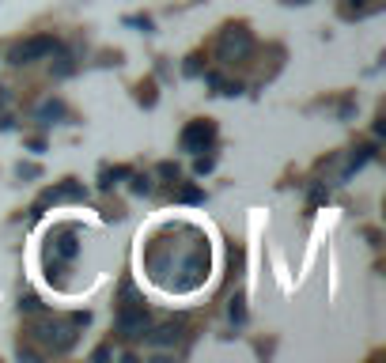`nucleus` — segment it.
I'll return each mask as SVG.
<instances>
[{"mask_svg": "<svg viewBox=\"0 0 386 363\" xmlns=\"http://www.w3.org/2000/svg\"><path fill=\"white\" fill-rule=\"evenodd\" d=\"M144 340H148L152 348H167V345H178V340H182V325L167 322V325H159L156 333H144Z\"/></svg>", "mask_w": 386, "mask_h": 363, "instance_id": "6", "label": "nucleus"}, {"mask_svg": "<svg viewBox=\"0 0 386 363\" xmlns=\"http://www.w3.org/2000/svg\"><path fill=\"white\" fill-rule=\"evenodd\" d=\"M159 174H163V178H178V167H174V163H163Z\"/></svg>", "mask_w": 386, "mask_h": 363, "instance_id": "15", "label": "nucleus"}, {"mask_svg": "<svg viewBox=\"0 0 386 363\" xmlns=\"http://www.w3.org/2000/svg\"><path fill=\"white\" fill-rule=\"evenodd\" d=\"M19 311H27V314H38V311H42V303L35 299V295H27V299L19 303Z\"/></svg>", "mask_w": 386, "mask_h": 363, "instance_id": "13", "label": "nucleus"}, {"mask_svg": "<svg viewBox=\"0 0 386 363\" xmlns=\"http://www.w3.org/2000/svg\"><path fill=\"white\" fill-rule=\"evenodd\" d=\"M300 4H303V0H300Z\"/></svg>", "mask_w": 386, "mask_h": 363, "instance_id": "18", "label": "nucleus"}, {"mask_svg": "<svg viewBox=\"0 0 386 363\" xmlns=\"http://www.w3.org/2000/svg\"><path fill=\"white\" fill-rule=\"evenodd\" d=\"M69 197H84V190L76 182H64V185H57V190H46V197H42L38 204H57V201H69ZM35 204V208H38Z\"/></svg>", "mask_w": 386, "mask_h": 363, "instance_id": "7", "label": "nucleus"}, {"mask_svg": "<svg viewBox=\"0 0 386 363\" xmlns=\"http://www.w3.org/2000/svg\"><path fill=\"white\" fill-rule=\"evenodd\" d=\"M53 250H57V258H64V261H69V258H76V254H80V242H76L72 235H61V238H57V246H53Z\"/></svg>", "mask_w": 386, "mask_h": 363, "instance_id": "10", "label": "nucleus"}, {"mask_svg": "<svg viewBox=\"0 0 386 363\" xmlns=\"http://www.w3.org/2000/svg\"><path fill=\"white\" fill-rule=\"evenodd\" d=\"M64 117V103H57V98H46V103L38 106V121L42 125H53V121Z\"/></svg>", "mask_w": 386, "mask_h": 363, "instance_id": "8", "label": "nucleus"}, {"mask_svg": "<svg viewBox=\"0 0 386 363\" xmlns=\"http://www.w3.org/2000/svg\"><path fill=\"white\" fill-rule=\"evenodd\" d=\"M30 333L53 352H69L76 345V322H53V318H46V322H35Z\"/></svg>", "mask_w": 386, "mask_h": 363, "instance_id": "2", "label": "nucleus"}, {"mask_svg": "<svg viewBox=\"0 0 386 363\" xmlns=\"http://www.w3.org/2000/svg\"><path fill=\"white\" fill-rule=\"evenodd\" d=\"M152 190V178L148 174H133V193H148Z\"/></svg>", "mask_w": 386, "mask_h": 363, "instance_id": "11", "label": "nucleus"}, {"mask_svg": "<svg viewBox=\"0 0 386 363\" xmlns=\"http://www.w3.org/2000/svg\"><path fill=\"white\" fill-rule=\"evenodd\" d=\"M375 156V148L368 144V148H356V151H352V156H348V163H345V174H341V178H352V174H356L360 167H363V163H368Z\"/></svg>", "mask_w": 386, "mask_h": 363, "instance_id": "9", "label": "nucleus"}, {"mask_svg": "<svg viewBox=\"0 0 386 363\" xmlns=\"http://www.w3.org/2000/svg\"><path fill=\"white\" fill-rule=\"evenodd\" d=\"M205 171H212V156H205V159H197V174H205Z\"/></svg>", "mask_w": 386, "mask_h": 363, "instance_id": "16", "label": "nucleus"}, {"mask_svg": "<svg viewBox=\"0 0 386 363\" xmlns=\"http://www.w3.org/2000/svg\"><path fill=\"white\" fill-rule=\"evenodd\" d=\"M254 53V35L246 27H227L216 42V57L220 64H242Z\"/></svg>", "mask_w": 386, "mask_h": 363, "instance_id": "1", "label": "nucleus"}, {"mask_svg": "<svg viewBox=\"0 0 386 363\" xmlns=\"http://www.w3.org/2000/svg\"><path fill=\"white\" fill-rule=\"evenodd\" d=\"M178 201H190V204H197V201H205V193H201V190H193V185H190V190H182V193H178Z\"/></svg>", "mask_w": 386, "mask_h": 363, "instance_id": "12", "label": "nucleus"}, {"mask_svg": "<svg viewBox=\"0 0 386 363\" xmlns=\"http://www.w3.org/2000/svg\"><path fill=\"white\" fill-rule=\"evenodd\" d=\"M148 325H152V318H148V311L140 303H125L118 311V333L125 340H140L148 333Z\"/></svg>", "mask_w": 386, "mask_h": 363, "instance_id": "4", "label": "nucleus"}, {"mask_svg": "<svg viewBox=\"0 0 386 363\" xmlns=\"http://www.w3.org/2000/svg\"><path fill=\"white\" fill-rule=\"evenodd\" d=\"M231 318H235V322H242V318H246V311H242V306H239V299L231 303Z\"/></svg>", "mask_w": 386, "mask_h": 363, "instance_id": "17", "label": "nucleus"}, {"mask_svg": "<svg viewBox=\"0 0 386 363\" xmlns=\"http://www.w3.org/2000/svg\"><path fill=\"white\" fill-rule=\"evenodd\" d=\"M212 137H216L212 121H190V125L182 129V151H205L212 144Z\"/></svg>", "mask_w": 386, "mask_h": 363, "instance_id": "5", "label": "nucleus"}, {"mask_svg": "<svg viewBox=\"0 0 386 363\" xmlns=\"http://www.w3.org/2000/svg\"><path fill=\"white\" fill-rule=\"evenodd\" d=\"M50 53H57V38L38 35V38H27V42H16L12 53H8V61L12 64H35L42 57H50Z\"/></svg>", "mask_w": 386, "mask_h": 363, "instance_id": "3", "label": "nucleus"}, {"mask_svg": "<svg viewBox=\"0 0 386 363\" xmlns=\"http://www.w3.org/2000/svg\"><path fill=\"white\" fill-rule=\"evenodd\" d=\"M19 178H38V167L35 163H19Z\"/></svg>", "mask_w": 386, "mask_h": 363, "instance_id": "14", "label": "nucleus"}]
</instances>
